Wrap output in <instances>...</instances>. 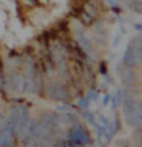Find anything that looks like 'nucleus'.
<instances>
[{
	"mask_svg": "<svg viewBox=\"0 0 142 147\" xmlns=\"http://www.w3.org/2000/svg\"><path fill=\"white\" fill-rule=\"evenodd\" d=\"M125 2H127L128 6L133 8L135 11H137V12L141 11V3H142V0H125Z\"/></svg>",
	"mask_w": 142,
	"mask_h": 147,
	"instance_id": "obj_1",
	"label": "nucleus"
}]
</instances>
